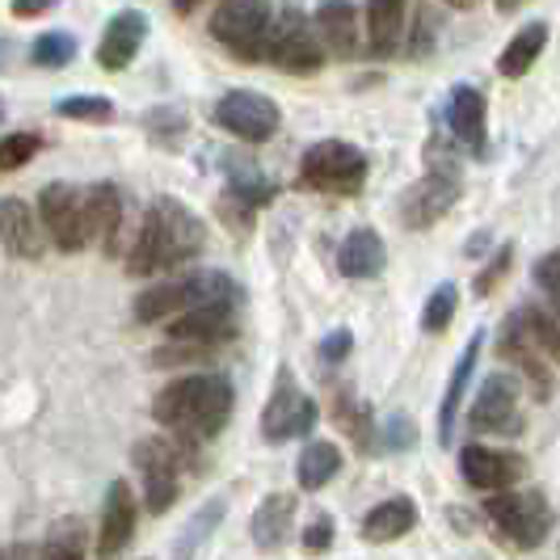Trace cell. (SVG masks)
<instances>
[{
	"mask_svg": "<svg viewBox=\"0 0 560 560\" xmlns=\"http://www.w3.org/2000/svg\"><path fill=\"white\" fill-rule=\"evenodd\" d=\"M337 468H341V451H337V443H325V439H316V443H308V447H304L300 464H295L300 489H308V493L325 489V485L337 477Z\"/></svg>",
	"mask_w": 560,
	"mask_h": 560,
	"instance_id": "31",
	"label": "cell"
},
{
	"mask_svg": "<svg viewBox=\"0 0 560 560\" xmlns=\"http://www.w3.org/2000/svg\"><path fill=\"white\" fill-rule=\"evenodd\" d=\"M207 245V232L190 207H182L177 198H156L143 215L136 245L127 253V275H161V270H177L182 261L198 257Z\"/></svg>",
	"mask_w": 560,
	"mask_h": 560,
	"instance_id": "1",
	"label": "cell"
},
{
	"mask_svg": "<svg viewBox=\"0 0 560 560\" xmlns=\"http://www.w3.org/2000/svg\"><path fill=\"white\" fill-rule=\"evenodd\" d=\"M291 523H295V498L291 493H270L266 502L253 510V544L261 552H275V548L287 544Z\"/></svg>",
	"mask_w": 560,
	"mask_h": 560,
	"instance_id": "23",
	"label": "cell"
},
{
	"mask_svg": "<svg viewBox=\"0 0 560 560\" xmlns=\"http://www.w3.org/2000/svg\"><path fill=\"white\" fill-rule=\"evenodd\" d=\"M261 59H270L275 68L291 72V77H312L325 63V47H320L316 30L308 26V18L287 9L279 18H270L266 43H261Z\"/></svg>",
	"mask_w": 560,
	"mask_h": 560,
	"instance_id": "7",
	"label": "cell"
},
{
	"mask_svg": "<svg viewBox=\"0 0 560 560\" xmlns=\"http://www.w3.org/2000/svg\"><path fill=\"white\" fill-rule=\"evenodd\" d=\"M535 287L544 291L548 308L560 312V253H544V257L535 261Z\"/></svg>",
	"mask_w": 560,
	"mask_h": 560,
	"instance_id": "38",
	"label": "cell"
},
{
	"mask_svg": "<svg viewBox=\"0 0 560 560\" xmlns=\"http://www.w3.org/2000/svg\"><path fill=\"white\" fill-rule=\"evenodd\" d=\"M514 320L544 359L560 363V312H552L548 304H523L514 312Z\"/></svg>",
	"mask_w": 560,
	"mask_h": 560,
	"instance_id": "29",
	"label": "cell"
},
{
	"mask_svg": "<svg viewBox=\"0 0 560 560\" xmlns=\"http://www.w3.org/2000/svg\"><path fill=\"white\" fill-rule=\"evenodd\" d=\"M451 136L464 143L468 152H485V97L472 84H455L447 102Z\"/></svg>",
	"mask_w": 560,
	"mask_h": 560,
	"instance_id": "22",
	"label": "cell"
},
{
	"mask_svg": "<svg viewBox=\"0 0 560 560\" xmlns=\"http://www.w3.org/2000/svg\"><path fill=\"white\" fill-rule=\"evenodd\" d=\"M523 4H527V0H498V9H502V13H518Z\"/></svg>",
	"mask_w": 560,
	"mask_h": 560,
	"instance_id": "46",
	"label": "cell"
},
{
	"mask_svg": "<svg viewBox=\"0 0 560 560\" xmlns=\"http://www.w3.org/2000/svg\"><path fill=\"white\" fill-rule=\"evenodd\" d=\"M316 38L337 59H350L359 51V13L350 0H325L316 9Z\"/></svg>",
	"mask_w": 560,
	"mask_h": 560,
	"instance_id": "19",
	"label": "cell"
},
{
	"mask_svg": "<svg viewBox=\"0 0 560 560\" xmlns=\"http://www.w3.org/2000/svg\"><path fill=\"white\" fill-rule=\"evenodd\" d=\"M485 518L498 527L505 544H514L523 552L539 548L552 532V510L544 502V493H535V489H523V493L518 489H493L485 498Z\"/></svg>",
	"mask_w": 560,
	"mask_h": 560,
	"instance_id": "6",
	"label": "cell"
},
{
	"mask_svg": "<svg viewBox=\"0 0 560 560\" xmlns=\"http://www.w3.org/2000/svg\"><path fill=\"white\" fill-rule=\"evenodd\" d=\"M409 0H366V47L375 59H393L405 38Z\"/></svg>",
	"mask_w": 560,
	"mask_h": 560,
	"instance_id": "20",
	"label": "cell"
},
{
	"mask_svg": "<svg viewBox=\"0 0 560 560\" xmlns=\"http://www.w3.org/2000/svg\"><path fill=\"white\" fill-rule=\"evenodd\" d=\"M384 261H388V253H384V241L375 228H354L337 249V270L346 279H375V275H384Z\"/></svg>",
	"mask_w": 560,
	"mask_h": 560,
	"instance_id": "21",
	"label": "cell"
},
{
	"mask_svg": "<svg viewBox=\"0 0 560 560\" xmlns=\"http://www.w3.org/2000/svg\"><path fill=\"white\" fill-rule=\"evenodd\" d=\"M143 38H148V18H143L140 9H122V13H114L110 26L102 30V43H97V68L122 72L131 59L140 56Z\"/></svg>",
	"mask_w": 560,
	"mask_h": 560,
	"instance_id": "16",
	"label": "cell"
},
{
	"mask_svg": "<svg viewBox=\"0 0 560 560\" xmlns=\"http://www.w3.org/2000/svg\"><path fill=\"white\" fill-rule=\"evenodd\" d=\"M152 418L173 434H182L186 443L215 439L232 418V384L224 375H211V371L182 375V380H173L168 388L156 393Z\"/></svg>",
	"mask_w": 560,
	"mask_h": 560,
	"instance_id": "2",
	"label": "cell"
},
{
	"mask_svg": "<svg viewBox=\"0 0 560 560\" xmlns=\"http://www.w3.org/2000/svg\"><path fill=\"white\" fill-rule=\"evenodd\" d=\"M43 557H81L84 552V523L81 518H68L51 527V539L38 548Z\"/></svg>",
	"mask_w": 560,
	"mask_h": 560,
	"instance_id": "34",
	"label": "cell"
},
{
	"mask_svg": "<svg viewBox=\"0 0 560 560\" xmlns=\"http://www.w3.org/2000/svg\"><path fill=\"white\" fill-rule=\"evenodd\" d=\"M544 47H548V26H544V22H527V26L505 43L502 59H498V72H502L505 81L527 77L535 68V59L544 56Z\"/></svg>",
	"mask_w": 560,
	"mask_h": 560,
	"instance_id": "27",
	"label": "cell"
},
{
	"mask_svg": "<svg viewBox=\"0 0 560 560\" xmlns=\"http://www.w3.org/2000/svg\"><path fill=\"white\" fill-rule=\"evenodd\" d=\"M510 257H514V249H510V245H502V249H498V257H493V266L477 275V295H480V300H485V295H489V291H493V287L505 279V270H510Z\"/></svg>",
	"mask_w": 560,
	"mask_h": 560,
	"instance_id": "40",
	"label": "cell"
},
{
	"mask_svg": "<svg viewBox=\"0 0 560 560\" xmlns=\"http://www.w3.org/2000/svg\"><path fill=\"white\" fill-rule=\"evenodd\" d=\"M59 118H81V122H110L114 118V102L106 97H63L56 102Z\"/></svg>",
	"mask_w": 560,
	"mask_h": 560,
	"instance_id": "35",
	"label": "cell"
},
{
	"mask_svg": "<svg viewBox=\"0 0 560 560\" xmlns=\"http://www.w3.org/2000/svg\"><path fill=\"white\" fill-rule=\"evenodd\" d=\"M168 337L173 346L156 350L152 359L156 366H168L177 359H195V354H207L211 346H220L228 337L236 334V300H207L198 308H186L177 316H168Z\"/></svg>",
	"mask_w": 560,
	"mask_h": 560,
	"instance_id": "3",
	"label": "cell"
},
{
	"mask_svg": "<svg viewBox=\"0 0 560 560\" xmlns=\"http://www.w3.org/2000/svg\"><path fill=\"white\" fill-rule=\"evenodd\" d=\"M30 56H34L38 68H63V63H72V56H77V38H72V34H63V30L38 34V38H34V47H30Z\"/></svg>",
	"mask_w": 560,
	"mask_h": 560,
	"instance_id": "33",
	"label": "cell"
},
{
	"mask_svg": "<svg viewBox=\"0 0 560 560\" xmlns=\"http://www.w3.org/2000/svg\"><path fill=\"white\" fill-rule=\"evenodd\" d=\"M518 396H523V388H518L514 375H505V371L489 375L480 384L477 405L468 413V425L480 430V434H518V425H523V418H518Z\"/></svg>",
	"mask_w": 560,
	"mask_h": 560,
	"instance_id": "14",
	"label": "cell"
},
{
	"mask_svg": "<svg viewBox=\"0 0 560 560\" xmlns=\"http://www.w3.org/2000/svg\"><path fill=\"white\" fill-rule=\"evenodd\" d=\"M480 346H485V334H472V341L464 346V354L455 359V375L447 380V393H443V409H439V439H443V447H451L455 413H459L464 388H468V380H472V366H477V359H480Z\"/></svg>",
	"mask_w": 560,
	"mask_h": 560,
	"instance_id": "26",
	"label": "cell"
},
{
	"mask_svg": "<svg viewBox=\"0 0 560 560\" xmlns=\"http://www.w3.org/2000/svg\"><path fill=\"white\" fill-rule=\"evenodd\" d=\"M0 245L13 257H26V261H38L47 253L43 220L30 211L22 198H0Z\"/></svg>",
	"mask_w": 560,
	"mask_h": 560,
	"instance_id": "17",
	"label": "cell"
},
{
	"mask_svg": "<svg viewBox=\"0 0 560 560\" xmlns=\"http://www.w3.org/2000/svg\"><path fill=\"white\" fill-rule=\"evenodd\" d=\"M312 425H316V400L300 388L291 366H279L275 393L261 409V439L266 443H291V439H304Z\"/></svg>",
	"mask_w": 560,
	"mask_h": 560,
	"instance_id": "8",
	"label": "cell"
},
{
	"mask_svg": "<svg viewBox=\"0 0 560 560\" xmlns=\"http://www.w3.org/2000/svg\"><path fill=\"white\" fill-rule=\"evenodd\" d=\"M459 472H464V480H468L477 493H493V489L518 485L523 472H527V464H523V455H514V451L472 443V447L459 451Z\"/></svg>",
	"mask_w": 560,
	"mask_h": 560,
	"instance_id": "15",
	"label": "cell"
},
{
	"mask_svg": "<svg viewBox=\"0 0 560 560\" xmlns=\"http://www.w3.org/2000/svg\"><path fill=\"white\" fill-rule=\"evenodd\" d=\"M502 354H505V359H514V363L523 366V375L532 380V388H535V396H539V400H544V396L552 393V375H548V366H544L548 359H544V354L535 350L532 341H527V334L518 329V320H514V316L505 320Z\"/></svg>",
	"mask_w": 560,
	"mask_h": 560,
	"instance_id": "28",
	"label": "cell"
},
{
	"mask_svg": "<svg viewBox=\"0 0 560 560\" xmlns=\"http://www.w3.org/2000/svg\"><path fill=\"white\" fill-rule=\"evenodd\" d=\"M409 439H413V434H409V421L396 418L393 425H388V434H384V447H409Z\"/></svg>",
	"mask_w": 560,
	"mask_h": 560,
	"instance_id": "44",
	"label": "cell"
},
{
	"mask_svg": "<svg viewBox=\"0 0 560 560\" xmlns=\"http://www.w3.org/2000/svg\"><path fill=\"white\" fill-rule=\"evenodd\" d=\"M443 4H451V9H477L480 0H443Z\"/></svg>",
	"mask_w": 560,
	"mask_h": 560,
	"instance_id": "47",
	"label": "cell"
},
{
	"mask_svg": "<svg viewBox=\"0 0 560 560\" xmlns=\"http://www.w3.org/2000/svg\"><path fill=\"white\" fill-rule=\"evenodd\" d=\"M34 152H38V136L34 131H13V136L0 140V168L13 173V168H22L26 161H34Z\"/></svg>",
	"mask_w": 560,
	"mask_h": 560,
	"instance_id": "36",
	"label": "cell"
},
{
	"mask_svg": "<svg viewBox=\"0 0 560 560\" xmlns=\"http://www.w3.org/2000/svg\"><path fill=\"white\" fill-rule=\"evenodd\" d=\"M300 186L329 198H350L366 186V156L363 148L346 140L312 143L300 161Z\"/></svg>",
	"mask_w": 560,
	"mask_h": 560,
	"instance_id": "4",
	"label": "cell"
},
{
	"mask_svg": "<svg viewBox=\"0 0 560 560\" xmlns=\"http://www.w3.org/2000/svg\"><path fill=\"white\" fill-rule=\"evenodd\" d=\"M337 418H341V425H350L346 434H354L359 447L371 451V418H366V409L354 396H337Z\"/></svg>",
	"mask_w": 560,
	"mask_h": 560,
	"instance_id": "37",
	"label": "cell"
},
{
	"mask_svg": "<svg viewBox=\"0 0 560 560\" xmlns=\"http://www.w3.org/2000/svg\"><path fill=\"white\" fill-rule=\"evenodd\" d=\"M334 544V518L329 514H316L308 523V532H304V548L308 552H325Z\"/></svg>",
	"mask_w": 560,
	"mask_h": 560,
	"instance_id": "41",
	"label": "cell"
},
{
	"mask_svg": "<svg viewBox=\"0 0 560 560\" xmlns=\"http://www.w3.org/2000/svg\"><path fill=\"white\" fill-rule=\"evenodd\" d=\"M215 122L224 127L228 136L245 143H266L275 140L282 122V110L266 97V93H253V89H232L215 102Z\"/></svg>",
	"mask_w": 560,
	"mask_h": 560,
	"instance_id": "11",
	"label": "cell"
},
{
	"mask_svg": "<svg viewBox=\"0 0 560 560\" xmlns=\"http://www.w3.org/2000/svg\"><path fill=\"white\" fill-rule=\"evenodd\" d=\"M190 451L168 443V439H143L136 443L131 459L143 477V502L148 514H165L168 505L177 502V489H182V464H186Z\"/></svg>",
	"mask_w": 560,
	"mask_h": 560,
	"instance_id": "10",
	"label": "cell"
},
{
	"mask_svg": "<svg viewBox=\"0 0 560 560\" xmlns=\"http://www.w3.org/2000/svg\"><path fill=\"white\" fill-rule=\"evenodd\" d=\"M236 295H241V291H236V282L228 279V275H220V270H198V275L161 282V287L136 295V320H140V325H161L168 316H177V312H186V308H198V304H207V300H236Z\"/></svg>",
	"mask_w": 560,
	"mask_h": 560,
	"instance_id": "5",
	"label": "cell"
},
{
	"mask_svg": "<svg viewBox=\"0 0 560 560\" xmlns=\"http://www.w3.org/2000/svg\"><path fill=\"white\" fill-rule=\"evenodd\" d=\"M455 198H459V168L443 165L434 156L430 173L421 177L418 186H409L405 198H400V220H405V228H413V232L439 224L451 207H455Z\"/></svg>",
	"mask_w": 560,
	"mask_h": 560,
	"instance_id": "12",
	"label": "cell"
},
{
	"mask_svg": "<svg viewBox=\"0 0 560 560\" xmlns=\"http://www.w3.org/2000/svg\"><path fill=\"white\" fill-rule=\"evenodd\" d=\"M136 518H140V510H136L131 485H127V480H114L110 489H106V505H102L97 552H102V557H118V552L131 544V535H136Z\"/></svg>",
	"mask_w": 560,
	"mask_h": 560,
	"instance_id": "18",
	"label": "cell"
},
{
	"mask_svg": "<svg viewBox=\"0 0 560 560\" xmlns=\"http://www.w3.org/2000/svg\"><path fill=\"white\" fill-rule=\"evenodd\" d=\"M220 514H224V502L215 498V502L207 505L202 514H195V518H190V527H186V535H182V544H177V552H195V544H198V539H202V535H207V532H211L215 523H220Z\"/></svg>",
	"mask_w": 560,
	"mask_h": 560,
	"instance_id": "39",
	"label": "cell"
},
{
	"mask_svg": "<svg viewBox=\"0 0 560 560\" xmlns=\"http://www.w3.org/2000/svg\"><path fill=\"white\" fill-rule=\"evenodd\" d=\"M413 523H418V505L409 502V498H384L363 518V539H371V544H393V539L413 532Z\"/></svg>",
	"mask_w": 560,
	"mask_h": 560,
	"instance_id": "25",
	"label": "cell"
},
{
	"mask_svg": "<svg viewBox=\"0 0 560 560\" xmlns=\"http://www.w3.org/2000/svg\"><path fill=\"white\" fill-rule=\"evenodd\" d=\"M455 312H459V291H455V282H439V287H434V295L425 300L421 329H425V334H443V329H451Z\"/></svg>",
	"mask_w": 560,
	"mask_h": 560,
	"instance_id": "32",
	"label": "cell"
},
{
	"mask_svg": "<svg viewBox=\"0 0 560 560\" xmlns=\"http://www.w3.org/2000/svg\"><path fill=\"white\" fill-rule=\"evenodd\" d=\"M0 118H4V106H0Z\"/></svg>",
	"mask_w": 560,
	"mask_h": 560,
	"instance_id": "48",
	"label": "cell"
},
{
	"mask_svg": "<svg viewBox=\"0 0 560 560\" xmlns=\"http://www.w3.org/2000/svg\"><path fill=\"white\" fill-rule=\"evenodd\" d=\"M59 0H13V18H38L47 9H56Z\"/></svg>",
	"mask_w": 560,
	"mask_h": 560,
	"instance_id": "43",
	"label": "cell"
},
{
	"mask_svg": "<svg viewBox=\"0 0 560 560\" xmlns=\"http://www.w3.org/2000/svg\"><path fill=\"white\" fill-rule=\"evenodd\" d=\"M84 224H89V241H106L114 245L118 224H122V195L110 182H97L84 190Z\"/></svg>",
	"mask_w": 560,
	"mask_h": 560,
	"instance_id": "24",
	"label": "cell"
},
{
	"mask_svg": "<svg viewBox=\"0 0 560 560\" xmlns=\"http://www.w3.org/2000/svg\"><path fill=\"white\" fill-rule=\"evenodd\" d=\"M38 220H43V232L56 241V249L81 253L84 245H93L89 224H84V190L68 186V182H51L38 195Z\"/></svg>",
	"mask_w": 560,
	"mask_h": 560,
	"instance_id": "13",
	"label": "cell"
},
{
	"mask_svg": "<svg viewBox=\"0 0 560 560\" xmlns=\"http://www.w3.org/2000/svg\"><path fill=\"white\" fill-rule=\"evenodd\" d=\"M224 168H228V202H241L245 211H253V207H261V202L275 198V182H266L257 173V165L241 161V156H224Z\"/></svg>",
	"mask_w": 560,
	"mask_h": 560,
	"instance_id": "30",
	"label": "cell"
},
{
	"mask_svg": "<svg viewBox=\"0 0 560 560\" xmlns=\"http://www.w3.org/2000/svg\"><path fill=\"white\" fill-rule=\"evenodd\" d=\"M270 26V0H220L211 18V38L245 63H261V43Z\"/></svg>",
	"mask_w": 560,
	"mask_h": 560,
	"instance_id": "9",
	"label": "cell"
},
{
	"mask_svg": "<svg viewBox=\"0 0 560 560\" xmlns=\"http://www.w3.org/2000/svg\"><path fill=\"white\" fill-rule=\"evenodd\" d=\"M350 350H354V337H350V329H337V334H329L325 341H320V359H325V363H341Z\"/></svg>",
	"mask_w": 560,
	"mask_h": 560,
	"instance_id": "42",
	"label": "cell"
},
{
	"mask_svg": "<svg viewBox=\"0 0 560 560\" xmlns=\"http://www.w3.org/2000/svg\"><path fill=\"white\" fill-rule=\"evenodd\" d=\"M198 4H202V0H173V9H177V13H195Z\"/></svg>",
	"mask_w": 560,
	"mask_h": 560,
	"instance_id": "45",
	"label": "cell"
}]
</instances>
